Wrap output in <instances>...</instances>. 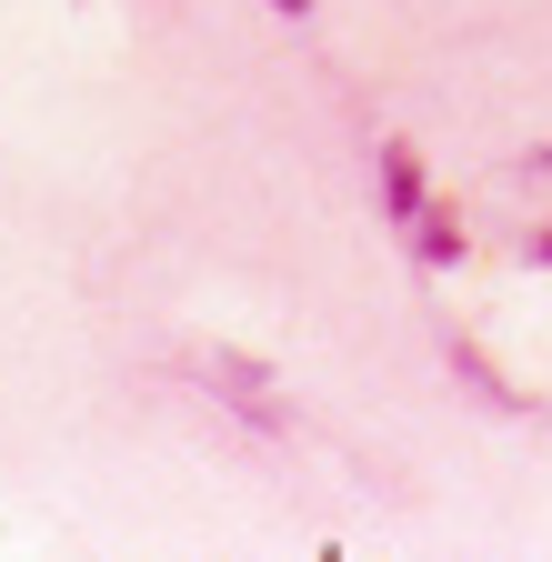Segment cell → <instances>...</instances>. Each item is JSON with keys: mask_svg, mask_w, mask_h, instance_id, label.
<instances>
[{"mask_svg": "<svg viewBox=\"0 0 552 562\" xmlns=\"http://www.w3.org/2000/svg\"><path fill=\"white\" fill-rule=\"evenodd\" d=\"M201 382H212V392H222V412H232V422H251V432H282V422H292L282 382H271L251 351H201Z\"/></svg>", "mask_w": 552, "mask_h": 562, "instance_id": "obj_1", "label": "cell"}, {"mask_svg": "<svg viewBox=\"0 0 552 562\" xmlns=\"http://www.w3.org/2000/svg\"><path fill=\"white\" fill-rule=\"evenodd\" d=\"M271 11H282V21H312V0H271Z\"/></svg>", "mask_w": 552, "mask_h": 562, "instance_id": "obj_4", "label": "cell"}, {"mask_svg": "<svg viewBox=\"0 0 552 562\" xmlns=\"http://www.w3.org/2000/svg\"><path fill=\"white\" fill-rule=\"evenodd\" d=\"M412 251H423V261H462V222H452L442 201H423V211H412Z\"/></svg>", "mask_w": 552, "mask_h": 562, "instance_id": "obj_3", "label": "cell"}, {"mask_svg": "<svg viewBox=\"0 0 552 562\" xmlns=\"http://www.w3.org/2000/svg\"><path fill=\"white\" fill-rule=\"evenodd\" d=\"M423 201H432V181H423V151H412V140H382V211H392V222H412Z\"/></svg>", "mask_w": 552, "mask_h": 562, "instance_id": "obj_2", "label": "cell"}]
</instances>
